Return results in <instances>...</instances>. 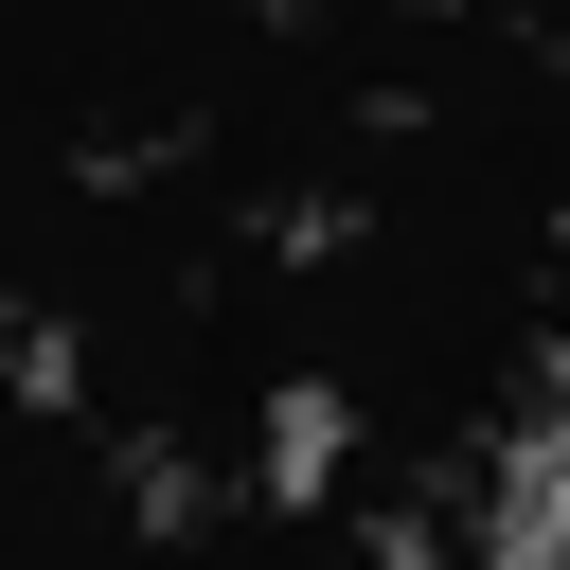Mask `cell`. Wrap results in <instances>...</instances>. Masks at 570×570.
Returning <instances> with one entry per match:
<instances>
[{
    "instance_id": "obj_1",
    "label": "cell",
    "mask_w": 570,
    "mask_h": 570,
    "mask_svg": "<svg viewBox=\"0 0 570 570\" xmlns=\"http://www.w3.org/2000/svg\"><path fill=\"white\" fill-rule=\"evenodd\" d=\"M338 445H356V410H338V392H285V410H267V499H321Z\"/></svg>"
}]
</instances>
